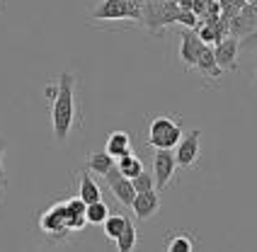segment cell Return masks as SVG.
<instances>
[{
	"instance_id": "obj_1",
	"label": "cell",
	"mask_w": 257,
	"mask_h": 252,
	"mask_svg": "<svg viewBox=\"0 0 257 252\" xmlns=\"http://www.w3.org/2000/svg\"><path fill=\"white\" fill-rule=\"evenodd\" d=\"M78 121V104H75V75L63 70L58 78V95L51 109V129L58 143H66L73 126Z\"/></svg>"
},
{
	"instance_id": "obj_2",
	"label": "cell",
	"mask_w": 257,
	"mask_h": 252,
	"mask_svg": "<svg viewBox=\"0 0 257 252\" xmlns=\"http://www.w3.org/2000/svg\"><path fill=\"white\" fill-rule=\"evenodd\" d=\"M85 225H87L85 216H75V213L68 209L66 199L51 204V206L39 216V230H42L49 240H54V242L68 240L71 233H80Z\"/></svg>"
},
{
	"instance_id": "obj_3",
	"label": "cell",
	"mask_w": 257,
	"mask_h": 252,
	"mask_svg": "<svg viewBox=\"0 0 257 252\" xmlns=\"http://www.w3.org/2000/svg\"><path fill=\"white\" fill-rule=\"evenodd\" d=\"M182 134V121L175 114H158L148 121V146L153 151H175Z\"/></svg>"
},
{
	"instance_id": "obj_4",
	"label": "cell",
	"mask_w": 257,
	"mask_h": 252,
	"mask_svg": "<svg viewBox=\"0 0 257 252\" xmlns=\"http://www.w3.org/2000/svg\"><path fill=\"white\" fill-rule=\"evenodd\" d=\"M143 5L136 0H102L92 8L90 22H114V20H134L141 22Z\"/></svg>"
},
{
	"instance_id": "obj_5",
	"label": "cell",
	"mask_w": 257,
	"mask_h": 252,
	"mask_svg": "<svg viewBox=\"0 0 257 252\" xmlns=\"http://www.w3.org/2000/svg\"><path fill=\"white\" fill-rule=\"evenodd\" d=\"M201 155V131L199 129H192L182 134L180 143L175 146V160H177V168H192Z\"/></svg>"
},
{
	"instance_id": "obj_6",
	"label": "cell",
	"mask_w": 257,
	"mask_h": 252,
	"mask_svg": "<svg viewBox=\"0 0 257 252\" xmlns=\"http://www.w3.org/2000/svg\"><path fill=\"white\" fill-rule=\"evenodd\" d=\"M177 170V160L172 151H156L153 155V182H156L158 192H165V187L172 182Z\"/></svg>"
},
{
	"instance_id": "obj_7",
	"label": "cell",
	"mask_w": 257,
	"mask_h": 252,
	"mask_svg": "<svg viewBox=\"0 0 257 252\" xmlns=\"http://www.w3.org/2000/svg\"><path fill=\"white\" fill-rule=\"evenodd\" d=\"M104 180H107V187H109V192L114 194V199L119 204H124V206H131V201H134V196H136V189H134V184L128 180L126 175H121L119 168H112L107 175H104Z\"/></svg>"
},
{
	"instance_id": "obj_8",
	"label": "cell",
	"mask_w": 257,
	"mask_h": 252,
	"mask_svg": "<svg viewBox=\"0 0 257 252\" xmlns=\"http://www.w3.org/2000/svg\"><path fill=\"white\" fill-rule=\"evenodd\" d=\"M204 46H206V44L199 39L197 29H185V32H182V42H180V63L185 66V70L194 68V63H197L199 54L204 51Z\"/></svg>"
},
{
	"instance_id": "obj_9",
	"label": "cell",
	"mask_w": 257,
	"mask_h": 252,
	"mask_svg": "<svg viewBox=\"0 0 257 252\" xmlns=\"http://www.w3.org/2000/svg\"><path fill=\"white\" fill-rule=\"evenodd\" d=\"M238 54H240V49H238V39L235 37H226L218 44H214L216 63H218V68L223 73H233L238 68Z\"/></svg>"
},
{
	"instance_id": "obj_10",
	"label": "cell",
	"mask_w": 257,
	"mask_h": 252,
	"mask_svg": "<svg viewBox=\"0 0 257 252\" xmlns=\"http://www.w3.org/2000/svg\"><path fill=\"white\" fill-rule=\"evenodd\" d=\"M131 211L139 221H148L160 211V196L158 189H146V192H136L134 201H131Z\"/></svg>"
},
{
	"instance_id": "obj_11",
	"label": "cell",
	"mask_w": 257,
	"mask_h": 252,
	"mask_svg": "<svg viewBox=\"0 0 257 252\" xmlns=\"http://www.w3.org/2000/svg\"><path fill=\"white\" fill-rule=\"evenodd\" d=\"M194 70H199L204 78H221L223 75V70L218 68V63H216V56H214V46H204V51L199 54L197 58V63H194Z\"/></svg>"
},
{
	"instance_id": "obj_12",
	"label": "cell",
	"mask_w": 257,
	"mask_h": 252,
	"mask_svg": "<svg viewBox=\"0 0 257 252\" xmlns=\"http://www.w3.org/2000/svg\"><path fill=\"white\" fill-rule=\"evenodd\" d=\"M104 151L112 155L114 160L121 158V155H126V153H134V148H131V136H128L126 131H112V134L107 136Z\"/></svg>"
},
{
	"instance_id": "obj_13",
	"label": "cell",
	"mask_w": 257,
	"mask_h": 252,
	"mask_svg": "<svg viewBox=\"0 0 257 252\" xmlns=\"http://www.w3.org/2000/svg\"><path fill=\"white\" fill-rule=\"evenodd\" d=\"M78 196H80L85 204H92V201L102 199L100 184L92 180L90 172H80V175H78Z\"/></svg>"
},
{
	"instance_id": "obj_14",
	"label": "cell",
	"mask_w": 257,
	"mask_h": 252,
	"mask_svg": "<svg viewBox=\"0 0 257 252\" xmlns=\"http://www.w3.org/2000/svg\"><path fill=\"white\" fill-rule=\"evenodd\" d=\"M114 165H116V160L107 153L104 148H102V151H92V153L87 155V170L95 172V175H102V177H104Z\"/></svg>"
},
{
	"instance_id": "obj_15",
	"label": "cell",
	"mask_w": 257,
	"mask_h": 252,
	"mask_svg": "<svg viewBox=\"0 0 257 252\" xmlns=\"http://www.w3.org/2000/svg\"><path fill=\"white\" fill-rule=\"evenodd\" d=\"M197 247V240L192 233H182V230H177V233H170L168 238H165V250L168 252H192Z\"/></svg>"
},
{
	"instance_id": "obj_16",
	"label": "cell",
	"mask_w": 257,
	"mask_h": 252,
	"mask_svg": "<svg viewBox=\"0 0 257 252\" xmlns=\"http://www.w3.org/2000/svg\"><path fill=\"white\" fill-rule=\"evenodd\" d=\"M116 168H119L121 175H126L128 180H131V177H136V175L143 170V163H141L139 155L126 153V155H121V158H116Z\"/></svg>"
},
{
	"instance_id": "obj_17",
	"label": "cell",
	"mask_w": 257,
	"mask_h": 252,
	"mask_svg": "<svg viewBox=\"0 0 257 252\" xmlns=\"http://www.w3.org/2000/svg\"><path fill=\"white\" fill-rule=\"evenodd\" d=\"M107 216H109V206H107V204H104L102 199L92 201V204H87V209H85V221H87V223L102 225Z\"/></svg>"
},
{
	"instance_id": "obj_18",
	"label": "cell",
	"mask_w": 257,
	"mask_h": 252,
	"mask_svg": "<svg viewBox=\"0 0 257 252\" xmlns=\"http://www.w3.org/2000/svg\"><path fill=\"white\" fill-rule=\"evenodd\" d=\"M126 223H128V218L126 216H119V213H109L107 218H104V235L109 240H116L119 238V233L126 228Z\"/></svg>"
},
{
	"instance_id": "obj_19",
	"label": "cell",
	"mask_w": 257,
	"mask_h": 252,
	"mask_svg": "<svg viewBox=\"0 0 257 252\" xmlns=\"http://www.w3.org/2000/svg\"><path fill=\"white\" fill-rule=\"evenodd\" d=\"M136 240H139V233H136V225L128 221L126 228L119 233V238L114 240L116 242V250H121V252H128V250H134L136 247Z\"/></svg>"
},
{
	"instance_id": "obj_20",
	"label": "cell",
	"mask_w": 257,
	"mask_h": 252,
	"mask_svg": "<svg viewBox=\"0 0 257 252\" xmlns=\"http://www.w3.org/2000/svg\"><path fill=\"white\" fill-rule=\"evenodd\" d=\"M131 184H134V189L136 192H146V189H156V182H153V172H146V168L136 175V177H131Z\"/></svg>"
},
{
	"instance_id": "obj_21",
	"label": "cell",
	"mask_w": 257,
	"mask_h": 252,
	"mask_svg": "<svg viewBox=\"0 0 257 252\" xmlns=\"http://www.w3.org/2000/svg\"><path fill=\"white\" fill-rule=\"evenodd\" d=\"M245 3H247V0H218V5H221V17L230 22V20L235 17V13L243 8Z\"/></svg>"
},
{
	"instance_id": "obj_22",
	"label": "cell",
	"mask_w": 257,
	"mask_h": 252,
	"mask_svg": "<svg viewBox=\"0 0 257 252\" xmlns=\"http://www.w3.org/2000/svg\"><path fill=\"white\" fill-rule=\"evenodd\" d=\"M238 49L240 51H247V54H257V27L250 29L247 34H243L238 39Z\"/></svg>"
},
{
	"instance_id": "obj_23",
	"label": "cell",
	"mask_w": 257,
	"mask_h": 252,
	"mask_svg": "<svg viewBox=\"0 0 257 252\" xmlns=\"http://www.w3.org/2000/svg\"><path fill=\"white\" fill-rule=\"evenodd\" d=\"M175 25H182L185 29H197L199 27V17L192 13V10H180V13H177V20H175Z\"/></svg>"
},
{
	"instance_id": "obj_24",
	"label": "cell",
	"mask_w": 257,
	"mask_h": 252,
	"mask_svg": "<svg viewBox=\"0 0 257 252\" xmlns=\"http://www.w3.org/2000/svg\"><path fill=\"white\" fill-rule=\"evenodd\" d=\"M197 34H199V39L206 46H214L216 44V37H214V29H211V25H206V22H199V27H197Z\"/></svg>"
},
{
	"instance_id": "obj_25",
	"label": "cell",
	"mask_w": 257,
	"mask_h": 252,
	"mask_svg": "<svg viewBox=\"0 0 257 252\" xmlns=\"http://www.w3.org/2000/svg\"><path fill=\"white\" fill-rule=\"evenodd\" d=\"M58 95V83H46L44 85V97L49 99V102H54Z\"/></svg>"
},
{
	"instance_id": "obj_26",
	"label": "cell",
	"mask_w": 257,
	"mask_h": 252,
	"mask_svg": "<svg viewBox=\"0 0 257 252\" xmlns=\"http://www.w3.org/2000/svg\"><path fill=\"white\" fill-rule=\"evenodd\" d=\"M8 172H5V168H3V163H0V192H5L8 189Z\"/></svg>"
},
{
	"instance_id": "obj_27",
	"label": "cell",
	"mask_w": 257,
	"mask_h": 252,
	"mask_svg": "<svg viewBox=\"0 0 257 252\" xmlns=\"http://www.w3.org/2000/svg\"><path fill=\"white\" fill-rule=\"evenodd\" d=\"M5 146H8V143H5V139L0 136V163H3V153H5Z\"/></svg>"
},
{
	"instance_id": "obj_28",
	"label": "cell",
	"mask_w": 257,
	"mask_h": 252,
	"mask_svg": "<svg viewBox=\"0 0 257 252\" xmlns=\"http://www.w3.org/2000/svg\"><path fill=\"white\" fill-rule=\"evenodd\" d=\"M255 90H257V68H255Z\"/></svg>"
},
{
	"instance_id": "obj_29",
	"label": "cell",
	"mask_w": 257,
	"mask_h": 252,
	"mask_svg": "<svg viewBox=\"0 0 257 252\" xmlns=\"http://www.w3.org/2000/svg\"><path fill=\"white\" fill-rule=\"evenodd\" d=\"M0 196H3V192H0Z\"/></svg>"
}]
</instances>
